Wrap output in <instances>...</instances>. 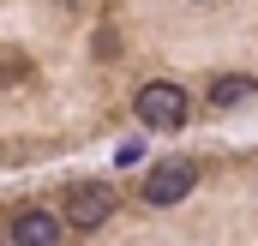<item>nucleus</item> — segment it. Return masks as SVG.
I'll list each match as a JSON object with an SVG mask.
<instances>
[{
  "instance_id": "1",
  "label": "nucleus",
  "mask_w": 258,
  "mask_h": 246,
  "mask_svg": "<svg viewBox=\"0 0 258 246\" xmlns=\"http://www.w3.org/2000/svg\"><path fill=\"white\" fill-rule=\"evenodd\" d=\"M132 114L150 126V132H180L186 126V90L174 78H150L138 96H132Z\"/></svg>"
},
{
  "instance_id": "2",
  "label": "nucleus",
  "mask_w": 258,
  "mask_h": 246,
  "mask_svg": "<svg viewBox=\"0 0 258 246\" xmlns=\"http://www.w3.org/2000/svg\"><path fill=\"white\" fill-rule=\"evenodd\" d=\"M114 186H102V180H78L72 192H66V228L72 234H96L108 216H114Z\"/></svg>"
},
{
  "instance_id": "3",
  "label": "nucleus",
  "mask_w": 258,
  "mask_h": 246,
  "mask_svg": "<svg viewBox=\"0 0 258 246\" xmlns=\"http://www.w3.org/2000/svg\"><path fill=\"white\" fill-rule=\"evenodd\" d=\"M192 186H198V162L168 156V162H156V168L144 174V204H180Z\"/></svg>"
},
{
  "instance_id": "4",
  "label": "nucleus",
  "mask_w": 258,
  "mask_h": 246,
  "mask_svg": "<svg viewBox=\"0 0 258 246\" xmlns=\"http://www.w3.org/2000/svg\"><path fill=\"white\" fill-rule=\"evenodd\" d=\"M60 228L66 222L54 216V210H24L6 234H12V246H60Z\"/></svg>"
},
{
  "instance_id": "5",
  "label": "nucleus",
  "mask_w": 258,
  "mask_h": 246,
  "mask_svg": "<svg viewBox=\"0 0 258 246\" xmlns=\"http://www.w3.org/2000/svg\"><path fill=\"white\" fill-rule=\"evenodd\" d=\"M246 96H258V78L228 72V78H216V84H210V108H234V102H246Z\"/></svg>"
},
{
  "instance_id": "6",
  "label": "nucleus",
  "mask_w": 258,
  "mask_h": 246,
  "mask_svg": "<svg viewBox=\"0 0 258 246\" xmlns=\"http://www.w3.org/2000/svg\"><path fill=\"white\" fill-rule=\"evenodd\" d=\"M114 162H120V168H132V162H144V144H120V150H114Z\"/></svg>"
},
{
  "instance_id": "7",
  "label": "nucleus",
  "mask_w": 258,
  "mask_h": 246,
  "mask_svg": "<svg viewBox=\"0 0 258 246\" xmlns=\"http://www.w3.org/2000/svg\"><path fill=\"white\" fill-rule=\"evenodd\" d=\"M0 246H12V234H6V228H0Z\"/></svg>"
}]
</instances>
